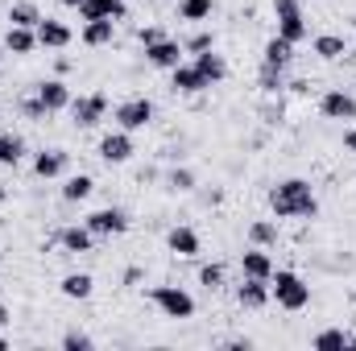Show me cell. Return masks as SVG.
<instances>
[{
    "mask_svg": "<svg viewBox=\"0 0 356 351\" xmlns=\"http://www.w3.org/2000/svg\"><path fill=\"white\" fill-rule=\"evenodd\" d=\"M311 50H315L323 62H336V58H344V54H348V42H344L340 33H319V37L311 42Z\"/></svg>",
    "mask_w": 356,
    "mask_h": 351,
    "instance_id": "cell-21",
    "label": "cell"
},
{
    "mask_svg": "<svg viewBox=\"0 0 356 351\" xmlns=\"http://www.w3.org/2000/svg\"><path fill=\"white\" fill-rule=\"evenodd\" d=\"M67 149H42L38 157H33V174L38 178H58L63 170H67Z\"/></svg>",
    "mask_w": 356,
    "mask_h": 351,
    "instance_id": "cell-18",
    "label": "cell"
},
{
    "mask_svg": "<svg viewBox=\"0 0 356 351\" xmlns=\"http://www.w3.org/2000/svg\"><path fill=\"white\" fill-rule=\"evenodd\" d=\"M170 87L178 95H199V91H207V83H203V75H199L195 62H178L175 71H170Z\"/></svg>",
    "mask_w": 356,
    "mask_h": 351,
    "instance_id": "cell-11",
    "label": "cell"
},
{
    "mask_svg": "<svg viewBox=\"0 0 356 351\" xmlns=\"http://www.w3.org/2000/svg\"><path fill=\"white\" fill-rule=\"evenodd\" d=\"M25 157V141L13 132H0V166H17Z\"/></svg>",
    "mask_w": 356,
    "mask_h": 351,
    "instance_id": "cell-29",
    "label": "cell"
},
{
    "mask_svg": "<svg viewBox=\"0 0 356 351\" xmlns=\"http://www.w3.org/2000/svg\"><path fill=\"white\" fill-rule=\"evenodd\" d=\"M166 182H170V190H182V194H186V190H195V174H191V170H170Z\"/></svg>",
    "mask_w": 356,
    "mask_h": 351,
    "instance_id": "cell-36",
    "label": "cell"
},
{
    "mask_svg": "<svg viewBox=\"0 0 356 351\" xmlns=\"http://www.w3.org/2000/svg\"><path fill=\"white\" fill-rule=\"evenodd\" d=\"M8 21H13V25H25V29H38L42 12H38V4H29V0H17V4H8Z\"/></svg>",
    "mask_w": 356,
    "mask_h": 351,
    "instance_id": "cell-28",
    "label": "cell"
},
{
    "mask_svg": "<svg viewBox=\"0 0 356 351\" xmlns=\"http://www.w3.org/2000/svg\"><path fill=\"white\" fill-rule=\"evenodd\" d=\"M63 348H67V351H88L91 348V335H83V331H67V335H63Z\"/></svg>",
    "mask_w": 356,
    "mask_h": 351,
    "instance_id": "cell-37",
    "label": "cell"
},
{
    "mask_svg": "<svg viewBox=\"0 0 356 351\" xmlns=\"http://www.w3.org/2000/svg\"><path fill=\"white\" fill-rule=\"evenodd\" d=\"M290 58H294V46H290L286 37H277V33H273V37L266 42V58H261V62H266V67H277V71H286V67H290Z\"/></svg>",
    "mask_w": 356,
    "mask_h": 351,
    "instance_id": "cell-23",
    "label": "cell"
},
{
    "mask_svg": "<svg viewBox=\"0 0 356 351\" xmlns=\"http://www.w3.org/2000/svg\"><path fill=\"white\" fill-rule=\"evenodd\" d=\"M4 46H8V54H33L38 50V29H25V25H8V33H4Z\"/></svg>",
    "mask_w": 356,
    "mask_h": 351,
    "instance_id": "cell-19",
    "label": "cell"
},
{
    "mask_svg": "<svg viewBox=\"0 0 356 351\" xmlns=\"http://www.w3.org/2000/svg\"><path fill=\"white\" fill-rule=\"evenodd\" d=\"M166 248H170L175 257H199V236H195V228H170Z\"/></svg>",
    "mask_w": 356,
    "mask_h": 351,
    "instance_id": "cell-20",
    "label": "cell"
},
{
    "mask_svg": "<svg viewBox=\"0 0 356 351\" xmlns=\"http://www.w3.org/2000/svg\"><path fill=\"white\" fill-rule=\"evenodd\" d=\"M154 120V103L145 99V95H137V99H124V103H116V124L124 128V132H137V128H145Z\"/></svg>",
    "mask_w": 356,
    "mask_h": 351,
    "instance_id": "cell-6",
    "label": "cell"
},
{
    "mask_svg": "<svg viewBox=\"0 0 356 351\" xmlns=\"http://www.w3.org/2000/svg\"><path fill=\"white\" fill-rule=\"evenodd\" d=\"M21 116H25V120H46L50 112L42 108V99H38V95H29V99H21Z\"/></svg>",
    "mask_w": 356,
    "mask_h": 351,
    "instance_id": "cell-35",
    "label": "cell"
},
{
    "mask_svg": "<svg viewBox=\"0 0 356 351\" xmlns=\"http://www.w3.org/2000/svg\"><path fill=\"white\" fill-rule=\"evenodd\" d=\"M319 112H323V120H356V95L353 91H344V87L323 91Z\"/></svg>",
    "mask_w": 356,
    "mask_h": 351,
    "instance_id": "cell-7",
    "label": "cell"
},
{
    "mask_svg": "<svg viewBox=\"0 0 356 351\" xmlns=\"http://www.w3.org/2000/svg\"><path fill=\"white\" fill-rule=\"evenodd\" d=\"M4 198H8V194H4V186H0V203H4Z\"/></svg>",
    "mask_w": 356,
    "mask_h": 351,
    "instance_id": "cell-43",
    "label": "cell"
},
{
    "mask_svg": "<svg viewBox=\"0 0 356 351\" xmlns=\"http://www.w3.org/2000/svg\"><path fill=\"white\" fill-rule=\"evenodd\" d=\"M149 298H154V306H158L166 318H175V323L195 318V298H191L182 285H154V289H149Z\"/></svg>",
    "mask_w": 356,
    "mask_h": 351,
    "instance_id": "cell-3",
    "label": "cell"
},
{
    "mask_svg": "<svg viewBox=\"0 0 356 351\" xmlns=\"http://www.w3.org/2000/svg\"><path fill=\"white\" fill-rule=\"evenodd\" d=\"M344 149H348V153H356V128H348V132H344Z\"/></svg>",
    "mask_w": 356,
    "mask_h": 351,
    "instance_id": "cell-40",
    "label": "cell"
},
{
    "mask_svg": "<svg viewBox=\"0 0 356 351\" xmlns=\"http://www.w3.org/2000/svg\"><path fill=\"white\" fill-rule=\"evenodd\" d=\"M137 42H141V46H154V42H162V29H158V25H141V29H137Z\"/></svg>",
    "mask_w": 356,
    "mask_h": 351,
    "instance_id": "cell-38",
    "label": "cell"
},
{
    "mask_svg": "<svg viewBox=\"0 0 356 351\" xmlns=\"http://www.w3.org/2000/svg\"><path fill=\"white\" fill-rule=\"evenodd\" d=\"M4 323H8V306L0 302V327H4Z\"/></svg>",
    "mask_w": 356,
    "mask_h": 351,
    "instance_id": "cell-41",
    "label": "cell"
},
{
    "mask_svg": "<svg viewBox=\"0 0 356 351\" xmlns=\"http://www.w3.org/2000/svg\"><path fill=\"white\" fill-rule=\"evenodd\" d=\"M290 12H302V0H273V17H290Z\"/></svg>",
    "mask_w": 356,
    "mask_h": 351,
    "instance_id": "cell-39",
    "label": "cell"
},
{
    "mask_svg": "<svg viewBox=\"0 0 356 351\" xmlns=\"http://www.w3.org/2000/svg\"><path fill=\"white\" fill-rule=\"evenodd\" d=\"M277 37H286L290 46H298V42L307 37V21H302V12H290V17H277Z\"/></svg>",
    "mask_w": 356,
    "mask_h": 351,
    "instance_id": "cell-25",
    "label": "cell"
},
{
    "mask_svg": "<svg viewBox=\"0 0 356 351\" xmlns=\"http://www.w3.org/2000/svg\"><path fill=\"white\" fill-rule=\"evenodd\" d=\"M182 46H178L175 37H162V42H154V46H145V62L149 67H158V71H175L178 62H182Z\"/></svg>",
    "mask_w": 356,
    "mask_h": 351,
    "instance_id": "cell-9",
    "label": "cell"
},
{
    "mask_svg": "<svg viewBox=\"0 0 356 351\" xmlns=\"http://www.w3.org/2000/svg\"><path fill=\"white\" fill-rule=\"evenodd\" d=\"M4 348H8V339H0V351H4Z\"/></svg>",
    "mask_w": 356,
    "mask_h": 351,
    "instance_id": "cell-44",
    "label": "cell"
},
{
    "mask_svg": "<svg viewBox=\"0 0 356 351\" xmlns=\"http://www.w3.org/2000/svg\"><path fill=\"white\" fill-rule=\"evenodd\" d=\"M38 46H46V50H67V46H71V29H67L63 21H54V17H42V21H38Z\"/></svg>",
    "mask_w": 356,
    "mask_h": 351,
    "instance_id": "cell-10",
    "label": "cell"
},
{
    "mask_svg": "<svg viewBox=\"0 0 356 351\" xmlns=\"http://www.w3.org/2000/svg\"><path fill=\"white\" fill-rule=\"evenodd\" d=\"M133 153H137V145H133V137H129L124 128H116V132H108V137L99 141V157H104L108 166H124Z\"/></svg>",
    "mask_w": 356,
    "mask_h": 351,
    "instance_id": "cell-8",
    "label": "cell"
},
{
    "mask_svg": "<svg viewBox=\"0 0 356 351\" xmlns=\"http://www.w3.org/2000/svg\"><path fill=\"white\" fill-rule=\"evenodd\" d=\"M83 223H88L91 236H124L129 232V215L120 207H99V211H91Z\"/></svg>",
    "mask_w": 356,
    "mask_h": 351,
    "instance_id": "cell-5",
    "label": "cell"
},
{
    "mask_svg": "<svg viewBox=\"0 0 356 351\" xmlns=\"http://www.w3.org/2000/svg\"><path fill=\"white\" fill-rule=\"evenodd\" d=\"M38 99L46 112H63V108H71V87L63 79H46V83H38Z\"/></svg>",
    "mask_w": 356,
    "mask_h": 351,
    "instance_id": "cell-12",
    "label": "cell"
},
{
    "mask_svg": "<svg viewBox=\"0 0 356 351\" xmlns=\"http://www.w3.org/2000/svg\"><path fill=\"white\" fill-rule=\"evenodd\" d=\"M58 244H63L67 252H91V248H95V236L88 232V223H83V228H63V232H58Z\"/></svg>",
    "mask_w": 356,
    "mask_h": 351,
    "instance_id": "cell-22",
    "label": "cell"
},
{
    "mask_svg": "<svg viewBox=\"0 0 356 351\" xmlns=\"http://www.w3.org/2000/svg\"><path fill=\"white\" fill-rule=\"evenodd\" d=\"M236 302H241L245 310H261V306H269V281L245 277V281H241V289H236Z\"/></svg>",
    "mask_w": 356,
    "mask_h": 351,
    "instance_id": "cell-15",
    "label": "cell"
},
{
    "mask_svg": "<svg viewBox=\"0 0 356 351\" xmlns=\"http://www.w3.org/2000/svg\"><path fill=\"white\" fill-rule=\"evenodd\" d=\"M199 285H203L207 293H216V289L224 285V264H203V268H199Z\"/></svg>",
    "mask_w": 356,
    "mask_h": 351,
    "instance_id": "cell-32",
    "label": "cell"
},
{
    "mask_svg": "<svg viewBox=\"0 0 356 351\" xmlns=\"http://www.w3.org/2000/svg\"><path fill=\"white\" fill-rule=\"evenodd\" d=\"M241 273L245 277H257V281H269L273 277V257H269L266 248H249V252H241Z\"/></svg>",
    "mask_w": 356,
    "mask_h": 351,
    "instance_id": "cell-13",
    "label": "cell"
},
{
    "mask_svg": "<svg viewBox=\"0 0 356 351\" xmlns=\"http://www.w3.org/2000/svg\"><path fill=\"white\" fill-rule=\"evenodd\" d=\"M249 240H253L257 248H273V244H277V223H269V219H257V223L249 228Z\"/></svg>",
    "mask_w": 356,
    "mask_h": 351,
    "instance_id": "cell-30",
    "label": "cell"
},
{
    "mask_svg": "<svg viewBox=\"0 0 356 351\" xmlns=\"http://www.w3.org/2000/svg\"><path fill=\"white\" fill-rule=\"evenodd\" d=\"M91 190H95V178L91 174H71L63 182V198H67V203H83Z\"/></svg>",
    "mask_w": 356,
    "mask_h": 351,
    "instance_id": "cell-24",
    "label": "cell"
},
{
    "mask_svg": "<svg viewBox=\"0 0 356 351\" xmlns=\"http://www.w3.org/2000/svg\"><path fill=\"white\" fill-rule=\"evenodd\" d=\"M269 302H277L282 310H307L311 306V285L290 273V268H273L269 277Z\"/></svg>",
    "mask_w": 356,
    "mask_h": 351,
    "instance_id": "cell-2",
    "label": "cell"
},
{
    "mask_svg": "<svg viewBox=\"0 0 356 351\" xmlns=\"http://www.w3.org/2000/svg\"><path fill=\"white\" fill-rule=\"evenodd\" d=\"M211 8H216L211 0H182V4H178V17H182V21H207Z\"/></svg>",
    "mask_w": 356,
    "mask_h": 351,
    "instance_id": "cell-31",
    "label": "cell"
},
{
    "mask_svg": "<svg viewBox=\"0 0 356 351\" xmlns=\"http://www.w3.org/2000/svg\"><path fill=\"white\" fill-rule=\"evenodd\" d=\"M311 348H319V351H332V348H356V339L348 335V331L332 327V331H319V335L311 339Z\"/></svg>",
    "mask_w": 356,
    "mask_h": 351,
    "instance_id": "cell-27",
    "label": "cell"
},
{
    "mask_svg": "<svg viewBox=\"0 0 356 351\" xmlns=\"http://www.w3.org/2000/svg\"><path fill=\"white\" fill-rule=\"evenodd\" d=\"M58 4H67V8H79V4H83V0H58Z\"/></svg>",
    "mask_w": 356,
    "mask_h": 351,
    "instance_id": "cell-42",
    "label": "cell"
},
{
    "mask_svg": "<svg viewBox=\"0 0 356 351\" xmlns=\"http://www.w3.org/2000/svg\"><path fill=\"white\" fill-rule=\"evenodd\" d=\"M112 37H116V21H112V17L83 21V33H79L83 46H112Z\"/></svg>",
    "mask_w": 356,
    "mask_h": 351,
    "instance_id": "cell-17",
    "label": "cell"
},
{
    "mask_svg": "<svg viewBox=\"0 0 356 351\" xmlns=\"http://www.w3.org/2000/svg\"><path fill=\"white\" fill-rule=\"evenodd\" d=\"M91 289H95L91 273H67V277H63V293H67V298H75V302L91 298Z\"/></svg>",
    "mask_w": 356,
    "mask_h": 351,
    "instance_id": "cell-26",
    "label": "cell"
},
{
    "mask_svg": "<svg viewBox=\"0 0 356 351\" xmlns=\"http://www.w3.org/2000/svg\"><path fill=\"white\" fill-rule=\"evenodd\" d=\"M124 0H83L79 4V17L83 21H99V17H112V21H124Z\"/></svg>",
    "mask_w": 356,
    "mask_h": 351,
    "instance_id": "cell-16",
    "label": "cell"
},
{
    "mask_svg": "<svg viewBox=\"0 0 356 351\" xmlns=\"http://www.w3.org/2000/svg\"><path fill=\"white\" fill-rule=\"evenodd\" d=\"M195 67H199V75H203L207 87H216V83L228 75V62H224V54H216V46L203 50V54H195Z\"/></svg>",
    "mask_w": 356,
    "mask_h": 351,
    "instance_id": "cell-14",
    "label": "cell"
},
{
    "mask_svg": "<svg viewBox=\"0 0 356 351\" xmlns=\"http://www.w3.org/2000/svg\"><path fill=\"white\" fill-rule=\"evenodd\" d=\"M71 116H75L79 128H95V124L108 116V95H104V91H91V95L71 99Z\"/></svg>",
    "mask_w": 356,
    "mask_h": 351,
    "instance_id": "cell-4",
    "label": "cell"
},
{
    "mask_svg": "<svg viewBox=\"0 0 356 351\" xmlns=\"http://www.w3.org/2000/svg\"><path fill=\"white\" fill-rule=\"evenodd\" d=\"M211 46H216V33H207V29H199V33H191V37L182 42L186 54H203V50H211Z\"/></svg>",
    "mask_w": 356,
    "mask_h": 351,
    "instance_id": "cell-33",
    "label": "cell"
},
{
    "mask_svg": "<svg viewBox=\"0 0 356 351\" xmlns=\"http://www.w3.org/2000/svg\"><path fill=\"white\" fill-rule=\"evenodd\" d=\"M282 87H286V83H282V71L261 62V91H266V95H273V91H282Z\"/></svg>",
    "mask_w": 356,
    "mask_h": 351,
    "instance_id": "cell-34",
    "label": "cell"
},
{
    "mask_svg": "<svg viewBox=\"0 0 356 351\" xmlns=\"http://www.w3.org/2000/svg\"><path fill=\"white\" fill-rule=\"evenodd\" d=\"M269 207L277 219H311L319 211V198H315L307 178H286L269 190Z\"/></svg>",
    "mask_w": 356,
    "mask_h": 351,
    "instance_id": "cell-1",
    "label": "cell"
}]
</instances>
